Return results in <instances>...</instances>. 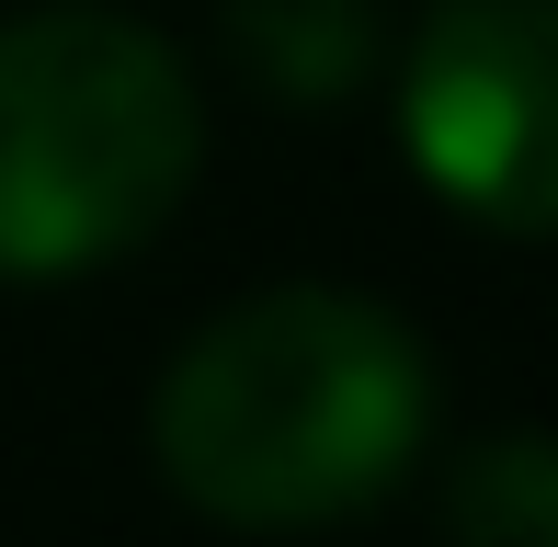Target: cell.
I'll return each instance as SVG.
<instances>
[{"instance_id": "cell-5", "label": "cell", "mask_w": 558, "mask_h": 547, "mask_svg": "<svg viewBox=\"0 0 558 547\" xmlns=\"http://www.w3.org/2000/svg\"><path fill=\"white\" fill-rule=\"evenodd\" d=\"M445 547H558V434H490L445 479Z\"/></svg>"}, {"instance_id": "cell-4", "label": "cell", "mask_w": 558, "mask_h": 547, "mask_svg": "<svg viewBox=\"0 0 558 547\" xmlns=\"http://www.w3.org/2000/svg\"><path fill=\"white\" fill-rule=\"evenodd\" d=\"M228 69L286 114H331L388 69V0H217Z\"/></svg>"}, {"instance_id": "cell-2", "label": "cell", "mask_w": 558, "mask_h": 547, "mask_svg": "<svg viewBox=\"0 0 558 547\" xmlns=\"http://www.w3.org/2000/svg\"><path fill=\"white\" fill-rule=\"evenodd\" d=\"M206 160L194 69L125 12L0 23V285L137 252Z\"/></svg>"}, {"instance_id": "cell-3", "label": "cell", "mask_w": 558, "mask_h": 547, "mask_svg": "<svg viewBox=\"0 0 558 547\" xmlns=\"http://www.w3.org/2000/svg\"><path fill=\"white\" fill-rule=\"evenodd\" d=\"M399 148L456 217L558 240V0H434L399 46Z\"/></svg>"}, {"instance_id": "cell-1", "label": "cell", "mask_w": 558, "mask_h": 547, "mask_svg": "<svg viewBox=\"0 0 558 547\" xmlns=\"http://www.w3.org/2000/svg\"><path fill=\"white\" fill-rule=\"evenodd\" d=\"M434 434V365L399 308L353 285H263L171 354L148 445L194 513L240 536L342 525Z\"/></svg>"}]
</instances>
